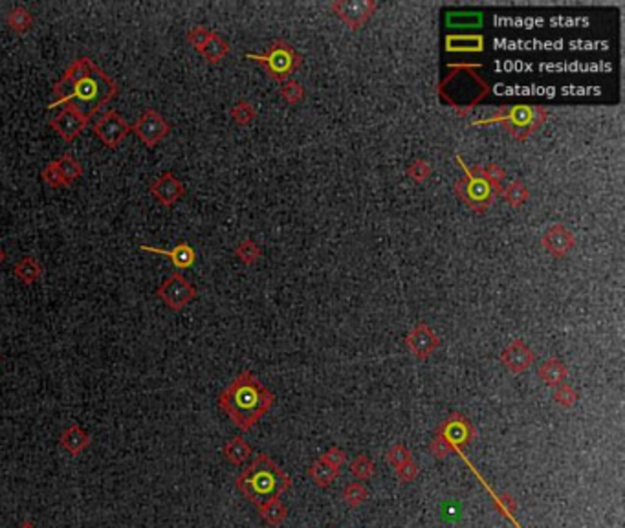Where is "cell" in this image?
Masks as SVG:
<instances>
[{"mask_svg": "<svg viewBox=\"0 0 625 528\" xmlns=\"http://www.w3.org/2000/svg\"><path fill=\"white\" fill-rule=\"evenodd\" d=\"M279 95L283 98L288 105H297L301 101L305 100V89H303V84L297 83V81H292L288 79L286 83L281 84V89H279Z\"/></svg>", "mask_w": 625, "mask_h": 528, "instance_id": "cell-33", "label": "cell"}, {"mask_svg": "<svg viewBox=\"0 0 625 528\" xmlns=\"http://www.w3.org/2000/svg\"><path fill=\"white\" fill-rule=\"evenodd\" d=\"M6 24L10 26V30H13L15 33H24L32 28L33 24V15L26 8H22V6H17L13 10H10L6 13Z\"/></svg>", "mask_w": 625, "mask_h": 528, "instance_id": "cell-27", "label": "cell"}, {"mask_svg": "<svg viewBox=\"0 0 625 528\" xmlns=\"http://www.w3.org/2000/svg\"><path fill=\"white\" fill-rule=\"evenodd\" d=\"M541 246L552 257L563 259L568 251L574 250V246H576V237H574V233L568 230L567 226L557 222V224H552V228H548L547 233L541 237Z\"/></svg>", "mask_w": 625, "mask_h": 528, "instance_id": "cell-17", "label": "cell"}, {"mask_svg": "<svg viewBox=\"0 0 625 528\" xmlns=\"http://www.w3.org/2000/svg\"><path fill=\"white\" fill-rule=\"evenodd\" d=\"M321 459L325 460L326 464L332 466V468H336V470H342L343 464H345V460H347V453L342 450V448H337V446H332L328 450L321 455Z\"/></svg>", "mask_w": 625, "mask_h": 528, "instance_id": "cell-42", "label": "cell"}, {"mask_svg": "<svg viewBox=\"0 0 625 528\" xmlns=\"http://www.w3.org/2000/svg\"><path fill=\"white\" fill-rule=\"evenodd\" d=\"M494 507L503 518H512L515 510H517V502H515V499L510 493H501L499 497H495Z\"/></svg>", "mask_w": 625, "mask_h": 528, "instance_id": "cell-41", "label": "cell"}, {"mask_svg": "<svg viewBox=\"0 0 625 528\" xmlns=\"http://www.w3.org/2000/svg\"><path fill=\"white\" fill-rule=\"evenodd\" d=\"M42 264L35 257H22L21 261L17 262L13 268V273L19 281H22L28 286H32L33 282H37L42 277Z\"/></svg>", "mask_w": 625, "mask_h": 528, "instance_id": "cell-23", "label": "cell"}, {"mask_svg": "<svg viewBox=\"0 0 625 528\" xmlns=\"http://www.w3.org/2000/svg\"><path fill=\"white\" fill-rule=\"evenodd\" d=\"M418 466H416V462L415 460H409V462H405L404 466H400V468H396V475H398V479L402 482H404V484H407V482H413L416 479V475H418Z\"/></svg>", "mask_w": 625, "mask_h": 528, "instance_id": "cell-44", "label": "cell"}, {"mask_svg": "<svg viewBox=\"0 0 625 528\" xmlns=\"http://www.w3.org/2000/svg\"><path fill=\"white\" fill-rule=\"evenodd\" d=\"M367 497H369L367 488L363 486L362 482H351V484H347L345 490H343V501L347 502L348 507L352 508L362 507L363 502L367 501Z\"/></svg>", "mask_w": 625, "mask_h": 528, "instance_id": "cell-34", "label": "cell"}, {"mask_svg": "<svg viewBox=\"0 0 625 528\" xmlns=\"http://www.w3.org/2000/svg\"><path fill=\"white\" fill-rule=\"evenodd\" d=\"M259 513L270 527H279V525H283V521L288 516V508L281 499H274V501L266 502L259 508Z\"/></svg>", "mask_w": 625, "mask_h": 528, "instance_id": "cell-29", "label": "cell"}, {"mask_svg": "<svg viewBox=\"0 0 625 528\" xmlns=\"http://www.w3.org/2000/svg\"><path fill=\"white\" fill-rule=\"evenodd\" d=\"M436 435H440L449 442V444L455 448V450H460V448H466L477 439V429L469 422V419H466L463 413H451L446 420H442L436 428Z\"/></svg>", "mask_w": 625, "mask_h": 528, "instance_id": "cell-11", "label": "cell"}, {"mask_svg": "<svg viewBox=\"0 0 625 528\" xmlns=\"http://www.w3.org/2000/svg\"><path fill=\"white\" fill-rule=\"evenodd\" d=\"M90 442H92L90 435L86 433L81 426H77V424L68 426V428L61 433V437H59V444L63 446L64 450L74 457L81 455V453L88 448Z\"/></svg>", "mask_w": 625, "mask_h": 528, "instance_id": "cell-20", "label": "cell"}, {"mask_svg": "<svg viewBox=\"0 0 625 528\" xmlns=\"http://www.w3.org/2000/svg\"><path fill=\"white\" fill-rule=\"evenodd\" d=\"M222 453H224V457H226L232 464L241 466L250 459V455H252V446L248 444L242 437H233V439H230L226 444H224Z\"/></svg>", "mask_w": 625, "mask_h": 528, "instance_id": "cell-24", "label": "cell"}, {"mask_svg": "<svg viewBox=\"0 0 625 528\" xmlns=\"http://www.w3.org/2000/svg\"><path fill=\"white\" fill-rule=\"evenodd\" d=\"M308 475H310L312 481H314L319 488H328L332 482L337 479V475H339V470L328 466L323 459H317V460H314L310 468H308Z\"/></svg>", "mask_w": 625, "mask_h": 528, "instance_id": "cell-25", "label": "cell"}, {"mask_svg": "<svg viewBox=\"0 0 625 528\" xmlns=\"http://www.w3.org/2000/svg\"><path fill=\"white\" fill-rule=\"evenodd\" d=\"M131 132H134L147 147H156L160 141L169 136L171 125L160 112H156L154 109H145L136 123L131 127Z\"/></svg>", "mask_w": 625, "mask_h": 528, "instance_id": "cell-9", "label": "cell"}, {"mask_svg": "<svg viewBox=\"0 0 625 528\" xmlns=\"http://www.w3.org/2000/svg\"><path fill=\"white\" fill-rule=\"evenodd\" d=\"M457 165L463 169L464 176L455 182V194L458 200L466 204L475 213H486L494 206V202L501 197L503 188L495 185L484 176L483 165L468 167L463 162V158L457 156Z\"/></svg>", "mask_w": 625, "mask_h": 528, "instance_id": "cell-6", "label": "cell"}, {"mask_svg": "<svg viewBox=\"0 0 625 528\" xmlns=\"http://www.w3.org/2000/svg\"><path fill=\"white\" fill-rule=\"evenodd\" d=\"M250 61L257 63L270 79L275 83H286L290 75L303 64V55L295 52V48L284 39H274L270 48L264 53H248Z\"/></svg>", "mask_w": 625, "mask_h": 528, "instance_id": "cell-7", "label": "cell"}, {"mask_svg": "<svg viewBox=\"0 0 625 528\" xmlns=\"http://www.w3.org/2000/svg\"><path fill=\"white\" fill-rule=\"evenodd\" d=\"M501 197H503L506 204L512 206V208H521V206L526 204V202L530 200V191H528V188H526L521 180H514V182H510L506 188H503Z\"/></svg>", "mask_w": 625, "mask_h": 528, "instance_id": "cell-28", "label": "cell"}, {"mask_svg": "<svg viewBox=\"0 0 625 528\" xmlns=\"http://www.w3.org/2000/svg\"><path fill=\"white\" fill-rule=\"evenodd\" d=\"M19 528H37V527H35V525H33L32 521H24V523H22Z\"/></svg>", "mask_w": 625, "mask_h": 528, "instance_id": "cell-45", "label": "cell"}, {"mask_svg": "<svg viewBox=\"0 0 625 528\" xmlns=\"http://www.w3.org/2000/svg\"><path fill=\"white\" fill-rule=\"evenodd\" d=\"M86 125H88V118H84L74 107H63V110L50 120V127L66 143L74 141L86 129Z\"/></svg>", "mask_w": 625, "mask_h": 528, "instance_id": "cell-14", "label": "cell"}, {"mask_svg": "<svg viewBox=\"0 0 625 528\" xmlns=\"http://www.w3.org/2000/svg\"><path fill=\"white\" fill-rule=\"evenodd\" d=\"M218 408L230 417L242 433L264 419L275 403V394L252 371H241L218 394Z\"/></svg>", "mask_w": 625, "mask_h": 528, "instance_id": "cell-2", "label": "cell"}, {"mask_svg": "<svg viewBox=\"0 0 625 528\" xmlns=\"http://www.w3.org/2000/svg\"><path fill=\"white\" fill-rule=\"evenodd\" d=\"M478 70H483V64H449L447 73L436 87L438 98L460 118L472 114V110L492 94V87L478 75Z\"/></svg>", "mask_w": 625, "mask_h": 528, "instance_id": "cell-3", "label": "cell"}, {"mask_svg": "<svg viewBox=\"0 0 625 528\" xmlns=\"http://www.w3.org/2000/svg\"><path fill=\"white\" fill-rule=\"evenodd\" d=\"M554 400H556V403H559L561 408L570 409L574 403L578 402V391H576L570 383L565 382L556 388V391H554Z\"/></svg>", "mask_w": 625, "mask_h": 528, "instance_id": "cell-36", "label": "cell"}, {"mask_svg": "<svg viewBox=\"0 0 625 528\" xmlns=\"http://www.w3.org/2000/svg\"><path fill=\"white\" fill-rule=\"evenodd\" d=\"M232 120L239 127H248L255 118H257V109L250 103V101H239L232 110H230Z\"/></svg>", "mask_w": 625, "mask_h": 528, "instance_id": "cell-31", "label": "cell"}, {"mask_svg": "<svg viewBox=\"0 0 625 528\" xmlns=\"http://www.w3.org/2000/svg\"><path fill=\"white\" fill-rule=\"evenodd\" d=\"M429 451H431V455L435 457V459L442 460V459H446L447 455L455 453L457 450H455V448H453V446L449 444L444 437H440V435L435 433V437H433V440H431V444H429Z\"/></svg>", "mask_w": 625, "mask_h": 528, "instance_id": "cell-39", "label": "cell"}, {"mask_svg": "<svg viewBox=\"0 0 625 528\" xmlns=\"http://www.w3.org/2000/svg\"><path fill=\"white\" fill-rule=\"evenodd\" d=\"M41 176H42V182L46 183V185H50V188H52V189L64 188L63 178H61V173H59L57 163H55V160H53V162L48 163L46 167L42 169Z\"/></svg>", "mask_w": 625, "mask_h": 528, "instance_id": "cell-40", "label": "cell"}, {"mask_svg": "<svg viewBox=\"0 0 625 528\" xmlns=\"http://www.w3.org/2000/svg\"><path fill=\"white\" fill-rule=\"evenodd\" d=\"M385 460H387V464H391L394 470H396L400 466H404L405 462L413 460V455H411L409 448H405L404 444H394L393 448L385 453Z\"/></svg>", "mask_w": 625, "mask_h": 528, "instance_id": "cell-37", "label": "cell"}, {"mask_svg": "<svg viewBox=\"0 0 625 528\" xmlns=\"http://www.w3.org/2000/svg\"><path fill=\"white\" fill-rule=\"evenodd\" d=\"M235 486L248 501L261 508L290 490L292 479L266 453H259L252 464L236 477Z\"/></svg>", "mask_w": 625, "mask_h": 528, "instance_id": "cell-4", "label": "cell"}, {"mask_svg": "<svg viewBox=\"0 0 625 528\" xmlns=\"http://www.w3.org/2000/svg\"><path fill=\"white\" fill-rule=\"evenodd\" d=\"M483 173H484V176L488 178L489 182L495 183V185H499V188H503L501 183H503V180L506 178V171L501 167L499 163L492 162V163H488V165H483Z\"/></svg>", "mask_w": 625, "mask_h": 528, "instance_id": "cell-43", "label": "cell"}, {"mask_svg": "<svg viewBox=\"0 0 625 528\" xmlns=\"http://www.w3.org/2000/svg\"><path fill=\"white\" fill-rule=\"evenodd\" d=\"M55 163H57L59 173H61V178H63L64 188H68V185H72L77 178L83 176V167H81V163H79L70 152L61 154V158H57Z\"/></svg>", "mask_w": 625, "mask_h": 528, "instance_id": "cell-26", "label": "cell"}, {"mask_svg": "<svg viewBox=\"0 0 625 528\" xmlns=\"http://www.w3.org/2000/svg\"><path fill=\"white\" fill-rule=\"evenodd\" d=\"M547 118L548 110L541 105H505L488 118L473 120V125H501L514 140L526 141L537 129L545 125Z\"/></svg>", "mask_w": 625, "mask_h": 528, "instance_id": "cell-5", "label": "cell"}, {"mask_svg": "<svg viewBox=\"0 0 625 528\" xmlns=\"http://www.w3.org/2000/svg\"><path fill=\"white\" fill-rule=\"evenodd\" d=\"M200 55L207 61L209 64H218L222 59H226V55L230 53V44H227L226 39H222L216 32H211L209 39L205 41V44L200 50Z\"/></svg>", "mask_w": 625, "mask_h": 528, "instance_id": "cell-22", "label": "cell"}, {"mask_svg": "<svg viewBox=\"0 0 625 528\" xmlns=\"http://www.w3.org/2000/svg\"><path fill=\"white\" fill-rule=\"evenodd\" d=\"M140 250L147 251V253H154V255H163L171 259V264H173L176 270H185V268H191L196 261V253L193 250L191 244L187 242H180L178 246H174L173 250H163V248L156 246H145L142 244Z\"/></svg>", "mask_w": 625, "mask_h": 528, "instance_id": "cell-18", "label": "cell"}, {"mask_svg": "<svg viewBox=\"0 0 625 528\" xmlns=\"http://www.w3.org/2000/svg\"><path fill=\"white\" fill-rule=\"evenodd\" d=\"M94 134L100 138L101 143H105V147L118 149L121 141L131 134V125L120 112L109 110L94 123Z\"/></svg>", "mask_w": 625, "mask_h": 528, "instance_id": "cell-12", "label": "cell"}, {"mask_svg": "<svg viewBox=\"0 0 625 528\" xmlns=\"http://www.w3.org/2000/svg\"><path fill=\"white\" fill-rule=\"evenodd\" d=\"M149 191H151V194H153L154 199H156L162 206H165V208L174 206L185 194L184 183L180 182L178 178L174 176L171 171H165L163 174H160V176L149 185Z\"/></svg>", "mask_w": 625, "mask_h": 528, "instance_id": "cell-16", "label": "cell"}, {"mask_svg": "<svg viewBox=\"0 0 625 528\" xmlns=\"http://www.w3.org/2000/svg\"><path fill=\"white\" fill-rule=\"evenodd\" d=\"M374 471H376V466L367 455H357L351 462V473L357 481H369L374 475Z\"/></svg>", "mask_w": 625, "mask_h": 528, "instance_id": "cell-32", "label": "cell"}, {"mask_svg": "<svg viewBox=\"0 0 625 528\" xmlns=\"http://www.w3.org/2000/svg\"><path fill=\"white\" fill-rule=\"evenodd\" d=\"M537 376L541 378V382H545L550 388H557V385L567 382L568 367L559 358H548L537 369Z\"/></svg>", "mask_w": 625, "mask_h": 528, "instance_id": "cell-21", "label": "cell"}, {"mask_svg": "<svg viewBox=\"0 0 625 528\" xmlns=\"http://www.w3.org/2000/svg\"><path fill=\"white\" fill-rule=\"evenodd\" d=\"M156 295L167 304V309L180 312L196 298V288L182 273L174 272L158 286Z\"/></svg>", "mask_w": 625, "mask_h": 528, "instance_id": "cell-8", "label": "cell"}, {"mask_svg": "<svg viewBox=\"0 0 625 528\" xmlns=\"http://www.w3.org/2000/svg\"><path fill=\"white\" fill-rule=\"evenodd\" d=\"M486 48L481 33H451L446 37V50L451 53H481Z\"/></svg>", "mask_w": 625, "mask_h": 528, "instance_id": "cell-19", "label": "cell"}, {"mask_svg": "<svg viewBox=\"0 0 625 528\" xmlns=\"http://www.w3.org/2000/svg\"><path fill=\"white\" fill-rule=\"evenodd\" d=\"M431 171H433V169H431V165L426 160H413V162L407 165V169H405L407 176L416 183L427 182L431 176Z\"/></svg>", "mask_w": 625, "mask_h": 528, "instance_id": "cell-35", "label": "cell"}, {"mask_svg": "<svg viewBox=\"0 0 625 528\" xmlns=\"http://www.w3.org/2000/svg\"><path fill=\"white\" fill-rule=\"evenodd\" d=\"M211 32H213V30H207L205 26H200V24H196V26H193L187 30L185 41H187V44H191V46L195 48L196 52H200L202 46L205 44V41L209 39Z\"/></svg>", "mask_w": 625, "mask_h": 528, "instance_id": "cell-38", "label": "cell"}, {"mask_svg": "<svg viewBox=\"0 0 625 528\" xmlns=\"http://www.w3.org/2000/svg\"><path fill=\"white\" fill-rule=\"evenodd\" d=\"M330 10L339 17V21L345 22L352 32L362 30L369 22V19L378 10V4L374 0H337L332 2Z\"/></svg>", "mask_w": 625, "mask_h": 528, "instance_id": "cell-10", "label": "cell"}, {"mask_svg": "<svg viewBox=\"0 0 625 528\" xmlns=\"http://www.w3.org/2000/svg\"><path fill=\"white\" fill-rule=\"evenodd\" d=\"M4 261H6V251H4V248L0 246V264H2Z\"/></svg>", "mask_w": 625, "mask_h": 528, "instance_id": "cell-46", "label": "cell"}, {"mask_svg": "<svg viewBox=\"0 0 625 528\" xmlns=\"http://www.w3.org/2000/svg\"><path fill=\"white\" fill-rule=\"evenodd\" d=\"M405 345L413 352L415 358L427 360L440 347V338L436 336V332L431 329L429 325L420 321L411 329L409 334L405 336Z\"/></svg>", "mask_w": 625, "mask_h": 528, "instance_id": "cell-13", "label": "cell"}, {"mask_svg": "<svg viewBox=\"0 0 625 528\" xmlns=\"http://www.w3.org/2000/svg\"><path fill=\"white\" fill-rule=\"evenodd\" d=\"M116 81L90 57H79L53 83V101L48 110L74 107L84 118H92L118 95Z\"/></svg>", "mask_w": 625, "mask_h": 528, "instance_id": "cell-1", "label": "cell"}, {"mask_svg": "<svg viewBox=\"0 0 625 528\" xmlns=\"http://www.w3.org/2000/svg\"><path fill=\"white\" fill-rule=\"evenodd\" d=\"M501 361L512 374H521V372L528 371L534 365L536 356L525 341L521 338H515L505 351L501 352Z\"/></svg>", "mask_w": 625, "mask_h": 528, "instance_id": "cell-15", "label": "cell"}, {"mask_svg": "<svg viewBox=\"0 0 625 528\" xmlns=\"http://www.w3.org/2000/svg\"><path fill=\"white\" fill-rule=\"evenodd\" d=\"M235 255L236 259L241 262H244L246 266H252V264H255V262L261 259L263 250H261V246H259L253 239H244V241L235 248Z\"/></svg>", "mask_w": 625, "mask_h": 528, "instance_id": "cell-30", "label": "cell"}]
</instances>
